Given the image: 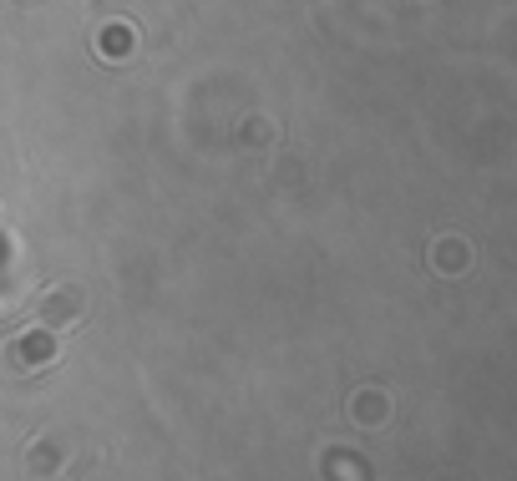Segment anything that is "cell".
<instances>
[{"instance_id": "obj_1", "label": "cell", "mask_w": 517, "mask_h": 481, "mask_svg": "<svg viewBox=\"0 0 517 481\" xmlns=\"http://www.w3.org/2000/svg\"><path fill=\"white\" fill-rule=\"evenodd\" d=\"M441 253H446V258H441V269H462V264H467V258H462V253H467V249H462V238H446Z\"/></svg>"}]
</instances>
